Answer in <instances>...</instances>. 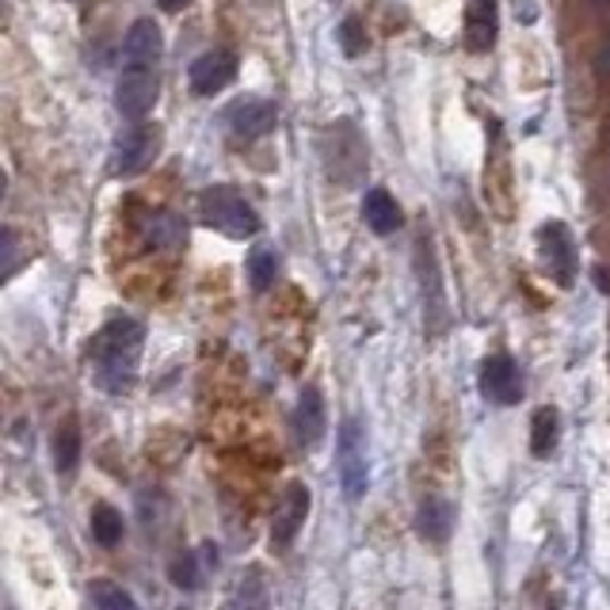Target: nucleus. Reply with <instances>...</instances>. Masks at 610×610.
Segmentation results:
<instances>
[{"label": "nucleus", "instance_id": "f3484780", "mask_svg": "<svg viewBox=\"0 0 610 610\" xmlns=\"http://www.w3.org/2000/svg\"><path fill=\"white\" fill-rule=\"evenodd\" d=\"M363 218H366V226L379 233V237H389V233H397L400 229V206H397V199H393L385 188L366 191Z\"/></svg>", "mask_w": 610, "mask_h": 610}, {"label": "nucleus", "instance_id": "9d476101", "mask_svg": "<svg viewBox=\"0 0 610 610\" xmlns=\"http://www.w3.org/2000/svg\"><path fill=\"white\" fill-rule=\"evenodd\" d=\"M305 516H309V488L294 481V485H286L283 500L275 508V519H271V545L286 550L305 527Z\"/></svg>", "mask_w": 610, "mask_h": 610}, {"label": "nucleus", "instance_id": "2eb2a0df", "mask_svg": "<svg viewBox=\"0 0 610 610\" xmlns=\"http://www.w3.org/2000/svg\"><path fill=\"white\" fill-rule=\"evenodd\" d=\"M416 531H420L423 542L431 545H447L454 531V504L443 500V496H428L416 511Z\"/></svg>", "mask_w": 610, "mask_h": 610}, {"label": "nucleus", "instance_id": "b1692460", "mask_svg": "<svg viewBox=\"0 0 610 610\" xmlns=\"http://www.w3.org/2000/svg\"><path fill=\"white\" fill-rule=\"evenodd\" d=\"M168 580L176 584V588H199V565H195V553H180V557L168 565Z\"/></svg>", "mask_w": 610, "mask_h": 610}, {"label": "nucleus", "instance_id": "6e6552de", "mask_svg": "<svg viewBox=\"0 0 610 610\" xmlns=\"http://www.w3.org/2000/svg\"><path fill=\"white\" fill-rule=\"evenodd\" d=\"M279 123V108L271 100H260V95H240L226 108V126L237 142H252L271 134Z\"/></svg>", "mask_w": 610, "mask_h": 610}, {"label": "nucleus", "instance_id": "aec40b11", "mask_svg": "<svg viewBox=\"0 0 610 610\" xmlns=\"http://www.w3.org/2000/svg\"><path fill=\"white\" fill-rule=\"evenodd\" d=\"M77 462H80V428L74 416H69L54 431V465H58V473H74Z\"/></svg>", "mask_w": 610, "mask_h": 610}, {"label": "nucleus", "instance_id": "5701e85b", "mask_svg": "<svg viewBox=\"0 0 610 610\" xmlns=\"http://www.w3.org/2000/svg\"><path fill=\"white\" fill-rule=\"evenodd\" d=\"M92 538L100 545H118L123 542V516H118L115 508H108V504H100V508L92 511Z\"/></svg>", "mask_w": 610, "mask_h": 610}, {"label": "nucleus", "instance_id": "9b49d317", "mask_svg": "<svg viewBox=\"0 0 610 610\" xmlns=\"http://www.w3.org/2000/svg\"><path fill=\"white\" fill-rule=\"evenodd\" d=\"M191 92L195 95H218L237 80V54L229 50H211L203 58L191 61Z\"/></svg>", "mask_w": 610, "mask_h": 610}, {"label": "nucleus", "instance_id": "f257e3e1", "mask_svg": "<svg viewBox=\"0 0 610 610\" xmlns=\"http://www.w3.org/2000/svg\"><path fill=\"white\" fill-rule=\"evenodd\" d=\"M160 50L165 35L152 20H134L123 43V74L115 84V108L123 111L126 123H146L160 95Z\"/></svg>", "mask_w": 610, "mask_h": 610}, {"label": "nucleus", "instance_id": "f03ea898", "mask_svg": "<svg viewBox=\"0 0 610 610\" xmlns=\"http://www.w3.org/2000/svg\"><path fill=\"white\" fill-rule=\"evenodd\" d=\"M142 343H146V328L134 317H115L100 328V336L88 348V359H92L95 382L108 393H126L138 379V363H142Z\"/></svg>", "mask_w": 610, "mask_h": 610}, {"label": "nucleus", "instance_id": "a211bd4d", "mask_svg": "<svg viewBox=\"0 0 610 610\" xmlns=\"http://www.w3.org/2000/svg\"><path fill=\"white\" fill-rule=\"evenodd\" d=\"M183 237H188V226H183V218H176L172 211H157L146 222L149 248H176V245H183Z\"/></svg>", "mask_w": 610, "mask_h": 610}, {"label": "nucleus", "instance_id": "20e7f679", "mask_svg": "<svg viewBox=\"0 0 610 610\" xmlns=\"http://www.w3.org/2000/svg\"><path fill=\"white\" fill-rule=\"evenodd\" d=\"M320 160H325V172L332 176V180H340L343 188H355V183L363 180L366 142L351 118H340V123L320 131Z\"/></svg>", "mask_w": 610, "mask_h": 610}, {"label": "nucleus", "instance_id": "423d86ee", "mask_svg": "<svg viewBox=\"0 0 610 610\" xmlns=\"http://www.w3.org/2000/svg\"><path fill=\"white\" fill-rule=\"evenodd\" d=\"M160 131L146 123H131V131L118 134L115 152H111V176H138L157 160Z\"/></svg>", "mask_w": 610, "mask_h": 610}, {"label": "nucleus", "instance_id": "393cba45", "mask_svg": "<svg viewBox=\"0 0 610 610\" xmlns=\"http://www.w3.org/2000/svg\"><path fill=\"white\" fill-rule=\"evenodd\" d=\"M340 43H343V54H348V58H359V54L366 50V31L355 15H348V20L340 23Z\"/></svg>", "mask_w": 610, "mask_h": 610}, {"label": "nucleus", "instance_id": "cd10ccee", "mask_svg": "<svg viewBox=\"0 0 610 610\" xmlns=\"http://www.w3.org/2000/svg\"><path fill=\"white\" fill-rule=\"evenodd\" d=\"M160 8H165V12H183V8L191 4V0H157Z\"/></svg>", "mask_w": 610, "mask_h": 610}, {"label": "nucleus", "instance_id": "a878e982", "mask_svg": "<svg viewBox=\"0 0 610 610\" xmlns=\"http://www.w3.org/2000/svg\"><path fill=\"white\" fill-rule=\"evenodd\" d=\"M20 268V248H15V229H4V275L12 279Z\"/></svg>", "mask_w": 610, "mask_h": 610}, {"label": "nucleus", "instance_id": "39448f33", "mask_svg": "<svg viewBox=\"0 0 610 610\" xmlns=\"http://www.w3.org/2000/svg\"><path fill=\"white\" fill-rule=\"evenodd\" d=\"M336 470L348 500H359L371 485V462H366V431L359 420L340 423V443H336Z\"/></svg>", "mask_w": 610, "mask_h": 610}, {"label": "nucleus", "instance_id": "7ed1b4c3", "mask_svg": "<svg viewBox=\"0 0 610 610\" xmlns=\"http://www.w3.org/2000/svg\"><path fill=\"white\" fill-rule=\"evenodd\" d=\"M199 218H203V226H211L214 233H226L233 240H248L260 233L256 206L237 188H226V183L222 188H206L199 195Z\"/></svg>", "mask_w": 610, "mask_h": 610}, {"label": "nucleus", "instance_id": "ddd939ff", "mask_svg": "<svg viewBox=\"0 0 610 610\" xmlns=\"http://www.w3.org/2000/svg\"><path fill=\"white\" fill-rule=\"evenodd\" d=\"M500 31V8L496 0H465V46L473 54H485Z\"/></svg>", "mask_w": 610, "mask_h": 610}, {"label": "nucleus", "instance_id": "dca6fc26", "mask_svg": "<svg viewBox=\"0 0 610 610\" xmlns=\"http://www.w3.org/2000/svg\"><path fill=\"white\" fill-rule=\"evenodd\" d=\"M222 610H271L268 580H263V568H245L233 584L229 599Z\"/></svg>", "mask_w": 610, "mask_h": 610}, {"label": "nucleus", "instance_id": "4be33fe9", "mask_svg": "<svg viewBox=\"0 0 610 610\" xmlns=\"http://www.w3.org/2000/svg\"><path fill=\"white\" fill-rule=\"evenodd\" d=\"M92 610H142L138 599L131 591H123L111 580H95L92 584Z\"/></svg>", "mask_w": 610, "mask_h": 610}, {"label": "nucleus", "instance_id": "f8f14e48", "mask_svg": "<svg viewBox=\"0 0 610 610\" xmlns=\"http://www.w3.org/2000/svg\"><path fill=\"white\" fill-rule=\"evenodd\" d=\"M416 275L423 283V313L436 328H443L447 320V302H443V283H439V263L431 252V237L416 240Z\"/></svg>", "mask_w": 610, "mask_h": 610}, {"label": "nucleus", "instance_id": "412c9836", "mask_svg": "<svg viewBox=\"0 0 610 610\" xmlns=\"http://www.w3.org/2000/svg\"><path fill=\"white\" fill-rule=\"evenodd\" d=\"M275 275H279V256L271 252V248H256V252L248 256V283H252V291L256 294L271 291Z\"/></svg>", "mask_w": 610, "mask_h": 610}, {"label": "nucleus", "instance_id": "1a4fd4ad", "mask_svg": "<svg viewBox=\"0 0 610 610\" xmlns=\"http://www.w3.org/2000/svg\"><path fill=\"white\" fill-rule=\"evenodd\" d=\"M481 393L493 405H519L523 400V379L511 355H488L481 363Z\"/></svg>", "mask_w": 610, "mask_h": 610}, {"label": "nucleus", "instance_id": "bb28decb", "mask_svg": "<svg viewBox=\"0 0 610 610\" xmlns=\"http://www.w3.org/2000/svg\"><path fill=\"white\" fill-rule=\"evenodd\" d=\"M596 77L610 80V38H607L603 46H599V54H596Z\"/></svg>", "mask_w": 610, "mask_h": 610}, {"label": "nucleus", "instance_id": "4468645a", "mask_svg": "<svg viewBox=\"0 0 610 610\" xmlns=\"http://www.w3.org/2000/svg\"><path fill=\"white\" fill-rule=\"evenodd\" d=\"M325 428H328V416H325V397H320V389H302L298 397V408H294V436H298V443L305 451H313V447L325 439Z\"/></svg>", "mask_w": 610, "mask_h": 610}, {"label": "nucleus", "instance_id": "6ab92c4d", "mask_svg": "<svg viewBox=\"0 0 610 610\" xmlns=\"http://www.w3.org/2000/svg\"><path fill=\"white\" fill-rule=\"evenodd\" d=\"M561 439V416L557 408H538L534 420H531V451L534 458H550L553 447Z\"/></svg>", "mask_w": 610, "mask_h": 610}, {"label": "nucleus", "instance_id": "0eeeda50", "mask_svg": "<svg viewBox=\"0 0 610 610\" xmlns=\"http://www.w3.org/2000/svg\"><path fill=\"white\" fill-rule=\"evenodd\" d=\"M538 252H542V263L553 283L557 286L576 283V240L565 222H545L538 229Z\"/></svg>", "mask_w": 610, "mask_h": 610}, {"label": "nucleus", "instance_id": "c85d7f7f", "mask_svg": "<svg viewBox=\"0 0 610 610\" xmlns=\"http://www.w3.org/2000/svg\"><path fill=\"white\" fill-rule=\"evenodd\" d=\"M180 610H183V607H180Z\"/></svg>", "mask_w": 610, "mask_h": 610}]
</instances>
